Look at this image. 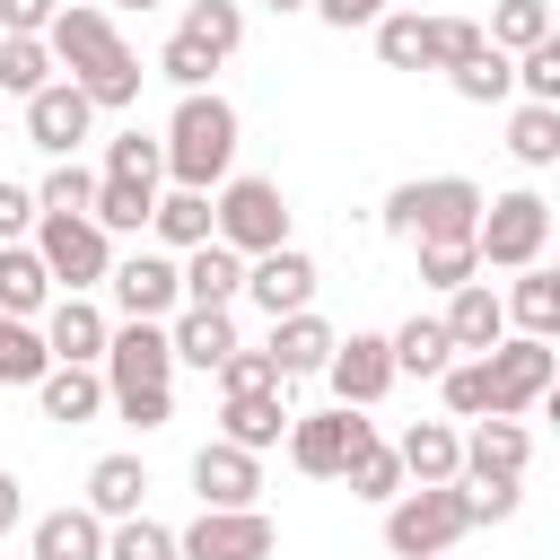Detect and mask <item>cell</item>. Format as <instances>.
<instances>
[{"instance_id":"obj_1","label":"cell","mask_w":560,"mask_h":560,"mask_svg":"<svg viewBox=\"0 0 560 560\" xmlns=\"http://www.w3.org/2000/svg\"><path fill=\"white\" fill-rule=\"evenodd\" d=\"M44 52L79 79V96H88L96 114H122V105L140 96V61H131V44H122V35H114V18H105V9H88V0L52 9Z\"/></svg>"},{"instance_id":"obj_2","label":"cell","mask_w":560,"mask_h":560,"mask_svg":"<svg viewBox=\"0 0 560 560\" xmlns=\"http://www.w3.org/2000/svg\"><path fill=\"white\" fill-rule=\"evenodd\" d=\"M166 175L175 184H192V192H219L228 175H236V105L219 96V88H184V105H175V122H166Z\"/></svg>"},{"instance_id":"obj_3","label":"cell","mask_w":560,"mask_h":560,"mask_svg":"<svg viewBox=\"0 0 560 560\" xmlns=\"http://www.w3.org/2000/svg\"><path fill=\"white\" fill-rule=\"evenodd\" d=\"M472 534V499L464 481H420V490H394L385 499V551L394 560H438Z\"/></svg>"},{"instance_id":"obj_4","label":"cell","mask_w":560,"mask_h":560,"mask_svg":"<svg viewBox=\"0 0 560 560\" xmlns=\"http://www.w3.org/2000/svg\"><path fill=\"white\" fill-rule=\"evenodd\" d=\"M481 228V184L472 175H420L385 192V236L402 245H438V236H472Z\"/></svg>"},{"instance_id":"obj_5","label":"cell","mask_w":560,"mask_h":560,"mask_svg":"<svg viewBox=\"0 0 560 560\" xmlns=\"http://www.w3.org/2000/svg\"><path fill=\"white\" fill-rule=\"evenodd\" d=\"M210 236L236 245L245 262L271 254V245H289V201H280V184H262V175H228L219 201H210Z\"/></svg>"},{"instance_id":"obj_6","label":"cell","mask_w":560,"mask_h":560,"mask_svg":"<svg viewBox=\"0 0 560 560\" xmlns=\"http://www.w3.org/2000/svg\"><path fill=\"white\" fill-rule=\"evenodd\" d=\"M542 245H551V201H542V192H499V201H481V228H472L481 271H525V262H542Z\"/></svg>"},{"instance_id":"obj_7","label":"cell","mask_w":560,"mask_h":560,"mask_svg":"<svg viewBox=\"0 0 560 560\" xmlns=\"http://www.w3.org/2000/svg\"><path fill=\"white\" fill-rule=\"evenodd\" d=\"M35 254H44V271L61 289H96L114 271V245H105V228L88 210H35Z\"/></svg>"},{"instance_id":"obj_8","label":"cell","mask_w":560,"mask_h":560,"mask_svg":"<svg viewBox=\"0 0 560 560\" xmlns=\"http://www.w3.org/2000/svg\"><path fill=\"white\" fill-rule=\"evenodd\" d=\"M481 368H490V411H534L542 394H551V376H560V350L542 341V332H499L490 350H481Z\"/></svg>"},{"instance_id":"obj_9","label":"cell","mask_w":560,"mask_h":560,"mask_svg":"<svg viewBox=\"0 0 560 560\" xmlns=\"http://www.w3.org/2000/svg\"><path fill=\"white\" fill-rule=\"evenodd\" d=\"M166 376H175L166 324L122 315V332H105V402H122V394H166Z\"/></svg>"},{"instance_id":"obj_10","label":"cell","mask_w":560,"mask_h":560,"mask_svg":"<svg viewBox=\"0 0 560 560\" xmlns=\"http://www.w3.org/2000/svg\"><path fill=\"white\" fill-rule=\"evenodd\" d=\"M271 551H280V525L262 508H201L175 534V560H271Z\"/></svg>"},{"instance_id":"obj_11","label":"cell","mask_w":560,"mask_h":560,"mask_svg":"<svg viewBox=\"0 0 560 560\" xmlns=\"http://www.w3.org/2000/svg\"><path fill=\"white\" fill-rule=\"evenodd\" d=\"M368 438H376V429H368L350 402H332V411H306V420L289 411V464H298V472H315V481H341V464H350Z\"/></svg>"},{"instance_id":"obj_12","label":"cell","mask_w":560,"mask_h":560,"mask_svg":"<svg viewBox=\"0 0 560 560\" xmlns=\"http://www.w3.org/2000/svg\"><path fill=\"white\" fill-rule=\"evenodd\" d=\"M88 122H96V105L79 96V79H44V88L26 96V140L52 149V158H70V149L88 140Z\"/></svg>"},{"instance_id":"obj_13","label":"cell","mask_w":560,"mask_h":560,"mask_svg":"<svg viewBox=\"0 0 560 560\" xmlns=\"http://www.w3.org/2000/svg\"><path fill=\"white\" fill-rule=\"evenodd\" d=\"M105 289H114L122 315H149V324H166V315L184 306V280H175L166 254H122V262L105 271Z\"/></svg>"},{"instance_id":"obj_14","label":"cell","mask_w":560,"mask_h":560,"mask_svg":"<svg viewBox=\"0 0 560 560\" xmlns=\"http://www.w3.org/2000/svg\"><path fill=\"white\" fill-rule=\"evenodd\" d=\"M236 298H254L262 315H298V306H315V262L298 245H271V254L245 262V289Z\"/></svg>"},{"instance_id":"obj_15","label":"cell","mask_w":560,"mask_h":560,"mask_svg":"<svg viewBox=\"0 0 560 560\" xmlns=\"http://www.w3.org/2000/svg\"><path fill=\"white\" fill-rule=\"evenodd\" d=\"M324 376H332V402L368 411V402H376V394L394 385V350H385V332H350V341H332Z\"/></svg>"},{"instance_id":"obj_16","label":"cell","mask_w":560,"mask_h":560,"mask_svg":"<svg viewBox=\"0 0 560 560\" xmlns=\"http://www.w3.org/2000/svg\"><path fill=\"white\" fill-rule=\"evenodd\" d=\"M35 332H44V350H52V359H88V368H96L114 324H105V306H96L88 289H61V298L44 306V324H35Z\"/></svg>"},{"instance_id":"obj_17","label":"cell","mask_w":560,"mask_h":560,"mask_svg":"<svg viewBox=\"0 0 560 560\" xmlns=\"http://www.w3.org/2000/svg\"><path fill=\"white\" fill-rule=\"evenodd\" d=\"M525 455H534V438H525L508 411H490V420L464 438V464H455V481H525Z\"/></svg>"},{"instance_id":"obj_18","label":"cell","mask_w":560,"mask_h":560,"mask_svg":"<svg viewBox=\"0 0 560 560\" xmlns=\"http://www.w3.org/2000/svg\"><path fill=\"white\" fill-rule=\"evenodd\" d=\"M192 490H201V508H254V499H262V464H254L245 446L210 438V446L192 455Z\"/></svg>"},{"instance_id":"obj_19","label":"cell","mask_w":560,"mask_h":560,"mask_svg":"<svg viewBox=\"0 0 560 560\" xmlns=\"http://www.w3.org/2000/svg\"><path fill=\"white\" fill-rule=\"evenodd\" d=\"M175 280H184V306H228V298L245 289V254L219 245V236H201V245H184Z\"/></svg>"},{"instance_id":"obj_20","label":"cell","mask_w":560,"mask_h":560,"mask_svg":"<svg viewBox=\"0 0 560 560\" xmlns=\"http://www.w3.org/2000/svg\"><path fill=\"white\" fill-rule=\"evenodd\" d=\"M438 324H446V341H455L464 359H481V350L508 332V306H499L490 280H464V289H446V315H438Z\"/></svg>"},{"instance_id":"obj_21","label":"cell","mask_w":560,"mask_h":560,"mask_svg":"<svg viewBox=\"0 0 560 560\" xmlns=\"http://www.w3.org/2000/svg\"><path fill=\"white\" fill-rule=\"evenodd\" d=\"M332 341H341V332H332L315 306H298V315H271V368H280V385H289V376H324Z\"/></svg>"},{"instance_id":"obj_22","label":"cell","mask_w":560,"mask_h":560,"mask_svg":"<svg viewBox=\"0 0 560 560\" xmlns=\"http://www.w3.org/2000/svg\"><path fill=\"white\" fill-rule=\"evenodd\" d=\"M166 341H175V359H184V368H201V376H210V368L236 350V324H228V306H175V315H166Z\"/></svg>"},{"instance_id":"obj_23","label":"cell","mask_w":560,"mask_h":560,"mask_svg":"<svg viewBox=\"0 0 560 560\" xmlns=\"http://www.w3.org/2000/svg\"><path fill=\"white\" fill-rule=\"evenodd\" d=\"M35 394H44V420H70V429L105 411V376H96L88 359H52V368L35 376Z\"/></svg>"},{"instance_id":"obj_24","label":"cell","mask_w":560,"mask_h":560,"mask_svg":"<svg viewBox=\"0 0 560 560\" xmlns=\"http://www.w3.org/2000/svg\"><path fill=\"white\" fill-rule=\"evenodd\" d=\"M394 464H402V481H455L464 438H455L446 420H411V429L394 438Z\"/></svg>"},{"instance_id":"obj_25","label":"cell","mask_w":560,"mask_h":560,"mask_svg":"<svg viewBox=\"0 0 560 560\" xmlns=\"http://www.w3.org/2000/svg\"><path fill=\"white\" fill-rule=\"evenodd\" d=\"M219 429H228V446H245V455H262V446H280V438H289V411H280V385H262V394H228V411H219Z\"/></svg>"},{"instance_id":"obj_26","label":"cell","mask_w":560,"mask_h":560,"mask_svg":"<svg viewBox=\"0 0 560 560\" xmlns=\"http://www.w3.org/2000/svg\"><path fill=\"white\" fill-rule=\"evenodd\" d=\"M35 560H105V516H96V508H52V516H35Z\"/></svg>"},{"instance_id":"obj_27","label":"cell","mask_w":560,"mask_h":560,"mask_svg":"<svg viewBox=\"0 0 560 560\" xmlns=\"http://www.w3.org/2000/svg\"><path fill=\"white\" fill-rule=\"evenodd\" d=\"M140 499H149V464H140V455H96V472H88V508L114 525V516H140Z\"/></svg>"},{"instance_id":"obj_28","label":"cell","mask_w":560,"mask_h":560,"mask_svg":"<svg viewBox=\"0 0 560 560\" xmlns=\"http://www.w3.org/2000/svg\"><path fill=\"white\" fill-rule=\"evenodd\" d=\"M499 306H508V324H516V332H542V341H551V332H560V271L525 262V271H516V289H508Z\"/></svg>"},{"instance_id":"obj_29","label":"cell","mask_w":560,"mask_h":560,"mask_svg":"<svg viewBox=\"0 0 560 560\" xmlns=\"http://www.w3.org/2000/svg\"><path fill=\"white\" fill-rule=\"evenodd\" d=\"M52 306V271L35 245H0V315H44Z\"/></svg>"},{"instance_id":"obj_30","label":"cell","mask_w":560,"mask_h":560,"mask_svg":"<svg viewBox=\"0 0 560 560\" xmlns=\"http://www.w3.org/2000/svg\"><path fill=\"white\" fill-rule=\"evenodd\" d=\"M149 201H158V184L149 175H96V228L105 236H122V228H149Z\"/></svg>"},{"instance_id":"obj_31","label":"cell","mask_w":560,"mask_h":560,"mask_svg":"<svg viewBox=\"0 0 560 560\" xmlns=\"http://www.w3.org/2000/svg\"><path fill=\"white\" fill-rule=\"evenodd\" d=\"M385 350H394V376H438V368L455 359V341H446L438 315H411L402 332H385Z\"/></svg>"},{"instance_id":"obj_32","label":"cell","mask_w":560,"mask_h":560,"mask_svg":"<svg viewBox=\"0 0 560 560\" xmlns=\"http://www.w3.org/2000/svg\"><path fill=\"white\" fill-rule=\"evenodd\" d=\"M149 228H158L175 254H184V245H201V236H210V192H192V184L158 192V201H149Z\"/></svg>"},{"instance_id":"obj_33","label":"cell","mask_w":560,"mask_h":560,"mask_svg":"<svg viewBox=\"0 0 560 560\" xmlns=\"http://www.w3.org/2000/svg\"><path fill=\"white\" fill-rule=\"evenodd\" d=\"M175 35H192V44L210 52V61H228V52L245 44V9H236V0H192Z\"/></svg>"},{"instance_id":"obj_34","label":"cell","mask_w":560,"mask_h":560,"mask_svg":"<svg viewBox=\"0 0 560 560\" xmlns=\"http://www.w3.org/2000/svg\"><path fill=\"white\" fill-rule=\"evenodd\" d=\"M446 79H455V96H464V105H499V96H516V61H508L499 44H481V52H472V61H455Z\"/></svg>"},{"instance_id":"obj_35","label":"cell","mask_w":560,"mask_h":560,"mask_svg":"<svg viewBox=\"0 0 560 560\" xmlns=\"http://www.w3.org/2000/svg\"><path fill=\"white\" fill-rule=\"evenodd\" d=\"M44 368H52V350H44L35 315H0V385H35Z\"/></svg>"},{"instance_id":"obj_36","label":"cell","mask_w":560,"mask_h":560,"mask_svg":"<svg viewBox=\"0 0 560 560\" xmlns=\"http://www.w3.org/2000/svg\"><path fill=\"white\" fill-rule=\"evenodd\" d=\"M508 149H516V166H551L560 158V105H516Z\"/></svg>"},{"instance_id":"obj_37","label":"cell","mask_w":560,"mask_h":560,"mask_svg":"<svg viewBox=\"0 0 560 560\" xmlns=\"http://www.w3.org/2000/svg\"><path fill=\"white\" fill-rule=\"evenodd\" d=\"M542 35H551V9H542V0H499L490 26H481V44H499V52H525V44H542Z\"/></svg>"},{"instance_id":"obj_38","label":"cell","mask_w":560,"mask_h":560,"mask_svg":"<svg viewBox=\"0 0 560 560\" xmlns=\"http://www.w3.org/2000/svg\"><path fill=\"white\" fill-rule=\"evenodd\" d=\"M420 44H429V18L420 9H385L376 18V61L385 70H420Z\"/></svg>"},{"instance_id":"obj_39","label":"cell","mask_w":560,"mask_h":560,"mask_svg":"<svg viewBox=\"0 0 560 560\" xmlns=\"http://www.w3.org/2000/svg\"><path fill=\"white\" fill-rule=\"evenodd\" d=\"M341 481H350V499H394V490H402V464H394L385 438H368V446L341 464Z\"/></svg>"},{"instance_id":"obj_40","label":"cell","mask_w":560,"mask_h":560,"mask_svg":"<svg viewBox=\"0 0 560 560\" xmlns=\"http://www.w3.org/2000/svg\"><path fill=\"white\" fill-rule=\"evenodd\" d=\"M44 79H52L44 35H0V88H9V96H35Z\"/></svg>"},{"instance_id":"obj_41","label":"cell","mask_w":560,"mask_h":560,"mask_svg":"<svg viewBox=\"0 0 560 560\" xmlns=\"http://www.w3.org/2000/svg\"><path fill=\"white\" fill-rule=\"evenodd\" d=\"M508 61H516V88H525V105H560V35H542V44L508 52Z\"/></svg>"},{"instance_id":"obj_42","label":"cell","mask_w":560,"mask_h":560,"mask_svg":"<svg viewBox=\"0 0 560 560\" xmlns=\"http://www.w3.org/2000/svg\"><path fill=\"white\" fill-rule=\"evenodd\" d=\"M420 280H429V289H464V280H481L472 236H438V245H420Z\"/></svg>"},{"instance_id":"obj_43","label":"cell","mask_w":560,"mask_h":560,"mask_svg":"<svg viewBox=\"0 0 560 560\" xmlns=\"http://www.w3.org/2000/svg\"><path fill=\"white\" fill-rule=\"evenodd\" d=\"M438 385H446V411H455V420H490V368H481V359H446Z\"/></svg>"},{"instance_id":"obj_44","label":"cell","mask_w":560,"mask_h":560,"mask_svg":"<svg viewBox=\"0 0 560 560\" xmlns=\"http://www.w3.org/2000/svg\"><path fill=\"white\" fill-rule=\"evenodd\" d=\"M105 560H175V534H166L158 516H114Z\"/></svg>"},{"instance_id":"obj_45","label":"cell","mask_w":560,"mask_h":560,"mask_svg":"<svg viewBox=\"0 0 560 560\" xmlns=\"http://www.w3.org/2000/svg\"><path fill=\"white\" fill-rule=\"evenodd\" d=\"M481 52V26L472 18H429V44H420V70H455Z\"/></svg>"},{"instance_id":"obj_46","label":"cell","mask_w":560,"mask_h":560,"mask_svg":"<svg viewBox=\"0 0 560 560\" xmlns=\"http://www.w3.org/2000/svg\"><path fill=\"white\" fill-rule=\"evenodd\" d=\"M35 210H96V175L79 158H61L44 184H35Z\"/></svg>"},{"instance_id":"obj_47","label":"cell","mask_w":560,"mask_h":560,"mask_svg":"<svg viewBox=\"0 0 560 560\" xmlns=\"http://www.w3.org/2000/svg\"><path fill=\"white\" fill-rule=\"evenodd\" d=\"M210 376H219L228 394H262V385H280V368H271V350H245V341H236V350H228V359H219Z\"/></svg>"},{"instance_id":"obj_48","label":"cell","mask_w":560,"mask_h":560,"mask_svg":"<svg viewBox=\"0 0 560 560\" xmlns=\"http://www.w3.org/2000/svg\"><path fill=\"white\" fill-rule=\"evenodd\" d=\"M105 175H149V184H158V175H166V149L140 140V131H122V140L105 149Z\"/></svg>"},{"instance_id":"obj_49","label":"cell","mask_w":560,"mask_h":560,"mask_svg":"<svg viewBox=\"0 0 560 560\" xmlns=\"http://www.w3.org/2000/svg\"><path fill=\"white\" fill-rule=\"evenodd\" d=\"M158 70H166V79H175V88H201V79H210V70H219V61H210V52H201V44H192V35H166V52H158Z\"/></svg>"},{"instance_id":"obj_50","label":"cell","mask_w":560,"mask_h":560,"mask_svg":"<svg viewBox=\"0 0 560 560\" xmlns=\"http://www.w3.org/2000/svg\"><path fill=\"white\" fill-rule=\"evenodd\" d=\"M464 499H472V525H499V516H516V481H464Z\"/></svg>"},{"instance_id":"obj_51","label":"cell","mask_w":560,"mask_h":560,"mask_svg":"<svg viewBox=\"0 0 560 560\" xmlns=\"http://www.w3.org/2000/svg\"><path fill=\"white\" fill-rule=\"evenodd\" d=\"M26 228H35V192H26V184H9V175H0V245H18V236H26Z\"/></svg>"},{"instance_id":"obj_52","label":"cell","mask_w":560,"mask_h":560,"mask_svg":"<svg viewBox=\"0 0 560 560\" xmlns=\"http://www.w3.org/2000/svg\"><path fill=\"white\" fill-rule=\"evenodd\" d=\"M61 0H0V35H44Z\"/></svg>"},{"instance_id":"obj_53","label":"cell","mask_w":560,"mask_h":560,"mask_svg":"<svg viewBox=\"0 0 560 560\" xmlns=\"http://www.w3.org/2000/svg\"><path fill=\"white\" fill-rule=\"evenodd\" d=\"M114 411H122L131 429H166V420H175V394H122Z\"/></svg>"},{"instance_id":"obj_54","label":"cell","mask_w":560,"mask_h":560,"mask_svg":"<svg viewBox=\"0 0 560 560\" xmlns=\"http://www.w3.org/2000/svg\"><path fill=\"white\" fill-rule=\"evenodd\" d=\"M306 9H315L324 26H376V18H385V0H306Z\"/></svg>"},{"instance_id":"obj_55","label":"cell","mask_w":560,"mask_h":560,"mask_svg":"<svg viewBox=\"0 0 560 560\" xmlns=\"http://www.w3.org/2000/svg\"><path fill=\"white\" fill-rule=\"evenodd\" d=\"M18 516H26V499H18V472H0V534H9Z\"/></svg>"},{"instance_id":"obj_56","label":"cell","mask_w":560,"mask_h":560,"mask_svg":"<svg viewBox=\"0 0 560 560\" xmlns=\"http://www.w3.org/2000/svg\"><path fill=\"white\" fill-rule=\"evenodd\" d=\"M114 9H158V0H114Z\"/></svg>"},{"instance_id":"obj_57","label":"cell","mask_w":560,"mask_h":560,"mask_svg":"<svg viewBox=\"0 0 560 560\" xmlns=\"http://www.w3.org/2000/svg\"><path fill=\"white\" fill-rule=\"evenodd\" d=\"M271 9H306V0H271Z\"/></svg>"},{"instance_id":"obj_58","label":"cell","mask_w":560,"mask_h":560,"mask_svg":"<svg viewBox=\"0 0 560 560\" xmlns=\"http://www.w3.org/2000/svg\"><path fill=\"white\" fill-rule=\"evenodd\" d=\"M438 560H446V551H438Z\"/></svg>"}]
</instances>
